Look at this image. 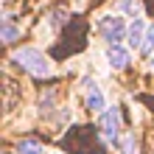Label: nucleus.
Wrapping results in <instances>:
<instances>
[{"label": "nucleus", "mask_w": 154, "mask_h": 154, "mask_svg": "<svg viewBox=\"0 0 154 154\" xmlns=\"http://www.w3.org/2000/svg\"><path fill=\"white\" fill-rule=\"evenodd\" d=\"M129 48H123V45H109L106 48V62H109L112 70H123L126 65H129Z\"/></svg>", "instance_id": "obj_6"}, {"label": "nucleus", "mask_w": 154, "mask_h": 154, "mask_svg": "<svg viewBox=\"0 0 154 154\" xmlns=\"http://www.w3.org/2000/svg\"><path fill=\"white\" fill-rule=\"evenodd\" d=\"M146 34H149V28H146V23L140 20V17H134V23L129 25V34H126V42H129V48H143L146 45Z\"/></svg>", "instance_id": "obj_5"}, {"label": "nucleus", "mask_w": 154, "mask_h": 154, "mask_svg": "<svg viewBox=\"0 0 154 154\" xmlns=\"http://www.w3.org/2000/svg\"><path fill=\"white\" fill-rule=\"evenodd\" d=\"M84 98H87V106H90L93 112H106V98H104L101 87H98L93 79H90L87 87H84Z\"/></svg>", "instance_id": "obj_4"}, {"label": "nucleus", "mask_w": 154, "mask_h": 154, "mask_svg": "<svg viewBox=\"0 0 154 154\" xmlns=\"http://www.w3.org/2000/svg\"><path fill=\"white\" fill-rule=\"evenodd\" d=\"M118 129H121L118 109H106V112H101V134H104L106 143H118Z\"/></svg>", "instance_id": "obj_3"}, {"label": "nucleus", "mask_w": 154, "mask_h": 154, "mask_svg": "<svg viewBox=\"0 0 154 154\" xmlns=\"http://www.w3.org/2000/svg\"><path fill=\"white\" fill-rule=\"evenodd\" d=\"M14 62L20 67H25L28 73H34V76H51V70H53L51 59L45 56L39 48H23V51H17L14 53Z\"/></svg>", "instance_id": "obj_1"}, {"label": "nucleus", "mask_w": 154, "mask_h": 154, "mask_svg": "<svg viewBox=\"0 0 154 154\" xmlns=\"http://www.w3.org/2000/svg\"><path fill=\"white\" fill-rule=\"evenodd\" d=\"M143 48L154 51V25H149V34H146V45H143Z\"/></svg>", "instance_id": "obj_11"}, {"label": "nucleus", "mask_w": 154, "mask_h": 154, "mask_svg": "<svg viewBox=\"0 0 154 154\" xmlns=\"http://www.w3.org/2000/svg\"><path fill=\"white\" fill-rule=\"evenodd\" d=\"M123 154H137V143H134L132 134H126V137H123Z\"/></svg>", "instance_id": "obj_10"}, {"label": "nucleus", "mask_w": 154, "mask_h": 154, "mask_svg": "<svg viewBox=\"0 0 154 154\" xmlns=\"http://www.w3.org/2000/svg\"><path fill=\"white\" fill-rule=\"evenodd\" d=\"M17 151H20V154H42V146L37 140H23L20 146H17Z\"/></svg>", "instance_id": "obj_7"}, {"label": "nucleus", "mask_w": 154, "mask_h": 154, "mask_svg": "<svg viewBox=\"0 0 154 154\" xmlns=\"http://www.w3.org/2000/svg\"><path fill=\"white\" fill-rule=\"evenodd\" d=\"M17 34H20V31H17L11 23H3V39H6V42H14V39H17Z\"/></svg>", "instance_id": "obj_9"}, {"label": "nucleus", "mask_w": 154, "mask_h": 154, "mask_svg": "<svg viewBox=\"0 0 154 154\" xmlns=\"http://www.w3.org/2000/svg\"><path fill=\"white\" fill-rule=\"evenodd\" d=\"M121 11H126L129 17H137L140 14V3H137V0H123V3H121Z\"/></svg>", "instance_id": "obj_8"}, {"label": "nucleus", "mask_w": 154, "mask_h": 154, "mask_svg": "<svg viewBox=\"0 0 154 154\" xmlns=\"http://www.w3.org/2000/svg\"><path fill=\"white\" fill-rule=\"evenodd\" d=\"M98 31H101V37L109 42V45H121V39H126V34H129V25L123 23V17H101L98 20Z\"/></svg>", "instance_id": "obj_2"}]
</instances>
